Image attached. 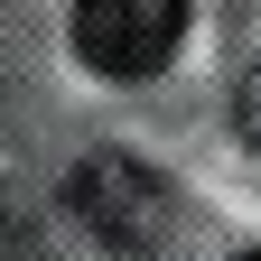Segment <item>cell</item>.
I'll list each match as a JSON object with an SVG mask.
<instances>
[{"mask_svg":"<svg viewBox=\"0 0 261 261\" xmlns=\"http://www.w3.org/2000/svg\"><path fill=\"white\" fill-rule=\"evenodd\" d=\"M243 261H261V252H243Z\"/></svg>","mask_w":261,"mask_h":261,"instance_id":"4","label":"cell"},{"mask_svg":"<svg viewBox=\"0 0 261 261\" xmlns=\"http://www.w3.org/2000/svg\"><path fill=\"white\" fill-rule=\"evenodd\" d=\"M177 38H187V0H75V56L93 75L140 84L168 65Z\"/></svg>","mask_w":261,"mask_h":261,"instance_id":"1","label":"cell"},{"mask_svg":"<svg viewBox=\"0 0 261 261\" xmlns=\"http://www.w3.org/2000/svg\"><path fill=\"white\" fill-rule=\"evenodd\" d=\"M243 130H252V149H261V65H252V84H243Z\"/></svg>","mask_w":261,"mask_h":261,"instance_id":"3","label":"cell"},{"mask_svg":"<svg viewBox=\"0 0 261 261\" xmlns=\"http://www.w3.org/2000/svg\"><path fill=\"white\" fill-rule=\"evenodd\" d=\"M75 215L112 252H159L177 196H168V177H149L140 159H84V168H75Z\"/></svg>","mask_w":261,"mask_h":261,"instance_id":"2","label":"cell"}]
</instances>
